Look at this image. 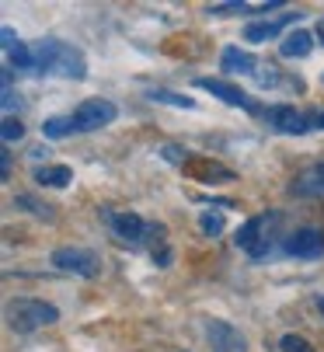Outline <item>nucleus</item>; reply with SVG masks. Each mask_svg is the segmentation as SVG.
Wrapping results in <instances>:
<instances>
[{
    "instance_id": "nucleus-1",
    "label": "nucleus",
    "mask_w": 324,
    "mask_h": 352,
    "mask_svg": "<svg viewBox=\"0 0 324 352\" xmlns=\"http://www.w3.org/2000/svg\"><path fill=\"white\" fill-rule=\"evenodd\" d=\"M35 70L39 74H60V77H74L84 80L87 77V63L80 56V49L56 42V38H45L35 45Z\"/></svg>"
},
{
    "instance_id": "nucleus-2",
    "label": "nucleus",
    "mask_w": 324,
    "mask_h": 352,
    "mask_svg": "<svg viewBox=\"0 0 324 352\" xmlns=\"http://www.w3.org/2000/svg\"><path fill=\"white\" fill-rule=\"evenodd\" d=\"M60 321V311L45 304V300H35V296H21V300H11L8 304V324L18 331V335H32L45 324H56Z\"/></svg>"
},
{
    "instance_id": "nucleus-3",
    "label": "nucleus",
    "mask_w": 324,
    "mask_h": 352,
    "mask_svg": "<svg viewBox=\"0 0 324 352\" xmlns=\"http://www.w3.org/2000/svg\"><path fill=\"white\" fill-rule=\"evenodd\" d=\"M49 262L60 272H74L80 279H94L101 272V258L94 255V251H84V248H56Z\"/></svg>"
},
{
    "instance_id": "nucleus-4",
    "label": "nucleus",
    "mask_w": 324,
    "mask_h": 352,
    "mask_svg": "<svg viewBox=\"0 0 324 352\" xmlns=\"http://www.w3.org/2000/svg\"><path fill=\"white\" fill-rule=\"evenodd\" d=\"M116 116H119V109L112 102H105V98H87V102H80L74 109V126L80 133H94L108 122H116Z\"/></svg>"
},
{
    "instance_id": "nucleus-5",
    "label": "nucleus",
    "mask_w": 324,
    "mask_h": 352,
    "mask_svg": "<svg viewBox=\"0 0 324 352\" xmlns=\"http://www.w3.org/2000/svg\"><path fill=\"white\" fill-rule=\"evenodd\" d=\"M268 223H276V217H251L248 223H241L237 227V237H234V244L241 248V251H248V255H255V258H261L265 251H268V234H265V227Z\"/></svg>"
},
{
    "instance_id": "nucleus-6",
    "label": "nucleus",
    "mask_w": 324,
    "mask_h": 352,
    "mask_svg": "<svg viewBox=\"0 0 324 352\" xmlns=\"http://www.w3.org/2000/svg\"><path fill=\"white\" fill-rule=\"evenodd\" d=\"M283 248H286V255H293V258H321L324 255V230L300 227V230H293L286 237Z\"/></svg>"
},
{
    "instance_id": "nucleus-7",
    "label": "nucleus",
    "mask_w": 324,
    "mask_h": 352,
    "mask_svg": "<svg viewBox=\"0 0 324 352\" xmlns=\"http://www.w3.org/2000/svg\"><path fill=\"white\" fill-rule=\"evenodd\" d=\"M195 87H202V91H209V94H216L220 102H227V105H234V109H248V112H258V105L251 102V98L237 87V84H230V80H220V77H199L195 80Z\"/></svg>"
},
{
    "instance_id": "nucleus-8",
    "label": "nucleus",
    "mask_w": 324,
    "mask_h": 352,
    "mask_svg": "<svg viewBox=\"0 0 324 352\" xmlns=\"http://www.w3.org/2000/svg\"><path fill=\"white\" fill-rule=\"evenodd\" d=\"M209 342H213V352H248V342L244 335L230 324V321H209Z\"/></svg>"
},
{
    "instance_id": "nucleus-9",
    "label": "nucleus",
    "mask_w": 324,
    "mask_h": 352,
    "mask_svg": "<svg viewBox=\"0 0 324 352\" xmlns=\"http://www.w3.org/2000/svg\"><path fill=\"white\" fill-rule=\"evenodd\" d=\"M105 220L112 223L116 237L126 241V244H140V241L150 234V223H143L136 213H105Z\"/></svg>"
},
{
    "instance_id": "nucleus-10",
    "label": "nucleus",
    "mask_w": 324,
    "mask_h": 352,
    "mask_svg": "<svg viewBox=\"0 0 324 352\" xmlns=\"http://www.w3.org/2000/svg\"><path fill=\"white\" fill-rule=\"evenodd\" d=\"M268 126H272L276 133H286V136L307 133V119H303V112H296L293 105H276V109H268Z\"/></svg>"
},
{
    "instance_id": "nucleus-11",
    "label": "nucleus",
    "mask_w": 324,
    "mask_h": 352,
    "mask_svg": "<svg viewBox=\"0 0 324 352\" xmlns=\"http://www.w3.org/2000/svg\"><path fill=\"white\" fill-rule=\"evenodd\" d=\"M303 14L296 11V14H283V18H276V21H251L248 28H244V38L248 42H268V38H276L286 25H293V21H300Z\"/></svg>"
},
{
    "instance_id": "nucleus-12",
    "label": "nucleus",
    "mask_w": 324,
    "mask_h": 352,
    "mask_svg": "<svg viewBox=\"0 0 324 352\" xmlns=\"http://www.w3.org/2000/svg\"><path fill=\"white\" fill-rule=\"evenodd\" d=\"M220 70H224V74H258V63H255L251 53H244V49L227 45L224 56H220Z\"/></svg>"
},
{
    "instance_id": "nucleus-13",
    "label": "nucleus",
    "mask_w": 324,
    "mask_h": 352,
    "mask_svg": "<svg viewBox=\"0 0 324 352\" xmlns=\"http://www.w3.org/2000/svg\"><path fill=\"white\" fill-rule=\"evenodd\" d=\"M310 49H314V35L303 32V28L290 32V35L279 42V53H283L286 60H303V56H310Z\"/></svg>"
},
{
    "instance_id": "nucleus-14",
    "label": "nucleus",
    "mask_w": 324,
    "mask_h": 352,
    "mask_svg": "<svg viewBox=\"0 0 324 352\" xmlns=\"http://www.w3.org/2000/svg\"><path fill=\"white\" fill-rule=\"evenodd\" d=\"M35 182L52 185V188H67L74 182V171L67 164H45V168H35Z\"/></svg>"
},
{
    "instance_id": "nucleus-15",
    "label": "nucleus",
    "mask_w": 324,
    "mask_h": 352,
    "mask_svg": "<svg viewBox=\"0 0 324 352\" xmlns=\"http://www.w3.org/2000/svg\"><path fill=\"white\" fill-rule=\"evenodd\" d=\"M293 192H296V195H321V192H324V164H317V168H310L307 175H300L296 185H293Z\"/></svg>"
},
{
    "instance_id": "nucleus-16",
    "label": "nucleus",
    "mask_w": 324,
    "mask_h": 352,
    "mask_svg": "<svg viewBox=\"0 0 324 352\" xmlns=\"http://www.w3.org/2000/svg\"><path fill=\"white\" fill-rule=\"evenodd\" d=\"M77 126H74V116H52V119H45L42 122V136L45 140H63V136H70Z\"/></svg>"
},
{
    "instance_id": "nucleus-17",
    "label": "nucleus",
    "mask_w": 324,
    "mask_h": 352,
    "mask_svg": "<svg viewBox=\"0 0 324 352\" xmlns=\"http://www.w3.org/2000/svg\"><path fill=\"white\" fill-rule=\"evenodd\" d=\"M8 67H18V70H35V53L25 45V42H18L14 49H8Z\"/></svg>"
},
{
    "instance_id": "nucleus-18",
    "label": "nucleus",
    "mask_w": 324,
    "mask_h": 352,
    "mask_svg": "<svg viewBox=\"0 0 324 352\" xmlns=\"http://www.w3.org/2000/svg\"><path fill=\"white\" fill-rule=\"evenodd\" d=\"M147 98H150V102H164V105H175V109H195V102H192V98H185V94H175V91H164V87H153Z\"/></svg>"
},
{
    "instance_id": "nucleus-19",
    "label": "nucleus",
    "mask_w": 324,
    "mask_h": 352,
    "mask_svg": "<svg viewBox=\"0 0 324 352\" xmlns=\"http://www.w3.org/2000/svg\"><path fill=\"white\" fill-rule=\"evenodd\" d=\"M0 136H4V143H18V140L25 136V126H21V119H14V116H4V122H0Z\"/></svg>"
},
{
    "instance_id": "nucleus-20",
    "label": "nucleus",
    "mask_w": 324,
    "mask_h": 352,
    "mask_svg": "<svg viewBox=\"0 0 324 352\" xmlns=\"http://www.w3.org/2000/svg\"><path fill=\"white\" fill-rule=\"evenodd\" d=\"M279 349H283V352H314V345H310L303 335H293V331L279 338Z\"/></svg>"
},
{
    "instance_id": "nucleus-21",
    "label": "nucleus",
    "mask_w": 324,
    "mask_h": 352,
    "mask_svg": "<svg viewBox=\"0 0 324 352\" xmlns=\"http://www.w3.org/2000/svg\"><path fill=\"white\" fill-rule=\"evenodd\" d=\"M199 227H202L206 237H216V234L224 230V213H202L199 217Z\"/></svg>"
},
{
    "instance_id": "nucleus-22",
    "label": "nucleus",
    "mask_w": 324,
    "mask_h": 352,
    "mask_svg": "<svg viewBox=\"0 0 324 352\" xmlns=\"http://www.w3.org/2000/svg\"><path fill=\"white\" fill-rule=\"evenodd\" d=\"M237 11H241V14L248 11L244 0H234V4H213V8H209V14H237Z\"/></svg>"
},
{
    "instance_id": "nucleus-23",
    "label": "nucleus",
    "mask_w": 324,
    "mask_h": 352,
    "mask_svg": "<svg viewBox=\"0 0 324 352\" xmlns=\"http://www.w3.org/2000/svg\"><path fill=\"white\" fill-rule=\"evenodd\" d=\"M14 206H28V210H32L35 217H49V206H42V203H35V199H32V195H18V199H14Z\"/></svg>"
},
{
    "instance_id": "nucleus-24",
    "label": "nucleus",
    "mask_w": 324,
    "mask_h": 352,
    "mask_svg": "<svg viewBox=\"0 0 324 352\" xmlns=\"http://www.w3.org/2000/svg\"><path fill=\"white\" fill-rule=\"evenodd\" d=\"M171 258H175V251H171V248H160V251H153V262H157L160 269H168V265H171Z\"/></svg>"
},
{
    "instance_id": "nucleus-25",
    "label": "nucleus",
    "mask_w": 324,
    "mask_h": 352,
    "mask_svg": "<svg viewBox=\"0 0 324 352\" xmlns=\"http://www.w3.org/2000/svg\"><path fill=\"white\" fill-rule=\"evenodd\" d=\"M18 105H21V98H18V94H14V87H11V91H4V112H8V116H11V112H14V109H18Z\"/></svg>"
},
{
    "instance_id": "nucleus-26",
    "label": "nucleus",
    "mask_w": 324,
    "mask_h": 352,
    "mask_svg": "<svg viewBox=\"0 0 324 352\" xmlns=\"http://www.w3.org/2000/svg\"><path fill=\"white\" fill-rule=\"evenodd\" d=\"M0 38H4V53H8V49H14V45L21 42V38H18V35H14L11 28H4V32H0Z\"/></svg>"
},
{
    "instance_id": "nucleus-27",
    "label": "nucleus",
    "mask_w": 324,
    "mask_h": 352,
    "mask_svg": "<svg viewBox=\"0 0 324 352\" xmlns=\"http://www.w3.org/2000/svg\"><path fill=\"white\" fill-rule=\"evenodd\" d=\"M0 161H4V171H0V175H4V182H8L11 178V154H8V150L0 154Z\"/></svg>"
},
{
    "instance_id": "nucleus-28",
    "label": "nucleus",
    "mask_w": 324,
    "mask_h": 352,
    "mask_svg": "<svg viewBox=\"0 0 324 352\" xmlns=\"http://www.w3.org/2000/svg\"><path fill=\"white\" fill-rule=\"evenodd\" d=\"M317 311H321V314H324V293H321V296H317Z\"/></svg>"
},
{
    "instance_id": "nucleus-29",
    "label": "nucleus",
    "mask_w": 324,
    "mask_h": 352,
    "mask_svg": "<svg viewBox=\"0 0 324 352\" xmlns=\"http://www.w3.org/2000/svg\"><path fill=\"white\" fill-rule=\"evenodd\" d=\"M321 126H324V116H321Z\"/></svg>"
}]
</instances>
